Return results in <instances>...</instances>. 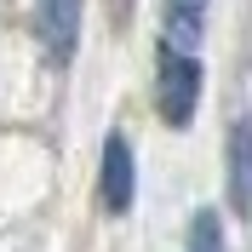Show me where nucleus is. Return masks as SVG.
Returning <instances> with one entry per match:
<instances>
[{
	"mask_svg": "<svg viewBox=\"0 0 252 252\" xmlns=\"http://www.w3.org/2000/svg\"><path fill=\"white\" fill-rule=\"evenodd\" d=\"M229 201L241 218H252V121L229 126Z\"/></svg>",
	"mask_w": 252,
	"mask_h": 252,
	"instance_id": "20e7f679",
	"label": "nucleus"
},
{
	"mask_svg": "<svg viewBox=\"0 0 252 252\" xmlns=\"http://www.w3.org/2000/svg\"><path fill=\"white\" fill-rule=\"evenodd\" d=\"M189 252H223V223L212 206H201L195 223H189Z\"/></svg>",
	"mask_w": 252,
	"mask_h": 252,
	"instance_id": "423d86ee",
	"label": "nucleus"
},
{
	"mask_svg": "<svg viewBox=\"0 0 252 252\" xmlns=\"http://www.w3.org/2000/svg\"><path fill=\"white\" fill-rule=\"evenodd\" d=\"M132 195H138L132 143H126L121 132H109V143H103V206H109V212H132Z\"/></svg>",
	"mask_w": 252,
	"mask_h": 252,
	"instance_id": "7ed1b4c3",
	"label": "nucleus"
},
{
	"mask_svg": "<svg viewBox=\"0 0 252 252\" xmlns=\"http://www.w3.org/2000/svg\"><path fill=\"white\" fill-rule=\"evenodd\" d=\"M34 23H40V40H46L52 63L75 58V46H80V0H40Z\"/></svg>",
	"mask_w": 252,
	"mask_h": 252,
	"instance_id": "f03ea898",
	"label": "nucleus"
},
{
	"mask_svg": "<svg viewBox=\"0 0 252 252\" xmlns=\"http://www.w3.org/2000/svg\"><path fill=\"white\" fill-rule=\"evenodd\" d=\"M206 6H212V0H166V46H178V52L201 46Z\"/></svg>",
	"mask_w": 252,
	"mask_h": 252,
	"instance_id": "39448f33",
	"label": "nucleus"
},
{
	"mask_svg": "<svg viewBox=\"0 0 252 252\" xmlns=\"http://www.w3.org/2000/svg\"><path fill=\"white\" fill-rule=\"evenodd\" d=\"M155 103H160V121H166V126H189V121H195V103H201V63H195V52L160 46Z\"/></svg>",
	"mask_w": 252,
	"mask_h": 252,
	"instance_id": "f257e3e1",
	"label": "nucleus"
},
{
	"mask_svg": "<svg viewBox=\"0 0 252 252\" xmlns=\"http://www.w3.org/2000/svg\"><path fill=\"white\" fill-rule=\"evenodd\" d=\"M109 12H115V17H126V12H132V0H109Z\"/></svg>",
	"mask_w": 252,
	"mask_h": 252,
	"instance_id": "0eeeda50",
	"label": "nucleus"
}]
</instances>
